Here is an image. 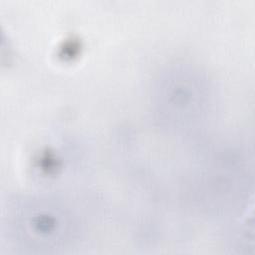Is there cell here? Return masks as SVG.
I'll return each mask as SVG.
<instances>
[{"label": "cell", "mask_w": 255, "mask_h": 255, "mask_svg": "<svg viewBox=\"0 0 255 255\" xmlns=\"http://www.w3.org/2000/svg\"><path fill=\"white\" fill-rule=\"evenodd\" d=\"M203 87L198 79L190 77L188 73H173L169 79H165L159 89L160 105L164 106L169 114H181L183 112H197L205 104L202 94Z\"/></svg>", "instance_id": "obj_2"}, {"label": "cell", "mask_w": 255, "mask_h": 255, "mask_svg": "<svg viewBox=\"0 0 255 255\" xmlns=\"http://www.w3.org/2000/svg\"><path fill=\"white\" fill-rule=\"evenodd\" d=\"M8 222L12 241L25 253H64L79 239L76 223L70 215L45 201L22 203L9 216Z\"/></svg>", "instance_id": "obj_1"}]
</instances>
